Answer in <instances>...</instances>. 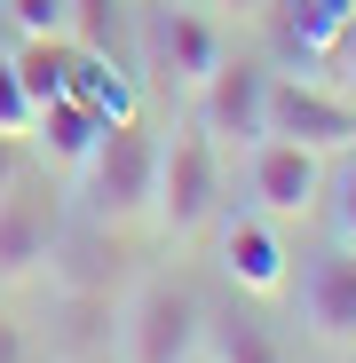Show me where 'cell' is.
<instances>
[{
	"mask_svg": "<svg viewBox=\"0 0 356 363\" xmlns=\"http://www.w3.org/2000/svg\"><path fill=\"white\" fill-rule=\"evenodd\" d=\"M151 174H158V135L143 127V118H111L103 143L87 150V166H80L72 182H80L87 221L127 229L135 213H151Z\"/></svg>",
	"mask_w": 356,
	"mask_h": 363,
	"instance_id": "1",
	"label": "cell"
},
{
	"mask_svg": "<svg viewBox=\"0 0 356 363\" xmlns=\"http://www.w3.org/2000/svg\"><path fill=\"white\" fill-rule=\"evenodd\" d=\"M222 206V150L198 127H174V143H158V174H151V213L166 237H198Z\"/></svg>",
	"mask_w": 356,
	"mask_h": 363,
	"instance_id": "2",
	"label": "cell"
},
{
	"mask_svg": "<svg viewBox=\"0 0 356 363\" xmlns=\"http://www.w3.org/2000/svg\"><path fill=\"white\" fill-rule=\"evenodd\" d=\"M119 340H127V363H183L206 340V300L183 277H151L119 308Z\"/></svg>",
	"mask_w": 356,
	"mask_h": 363,
	"instance_id": "3",
	"label": "cell"
},
{
	"mask_svg": "<svg viewBox=\"0 0 356 363\" xmlns=\"http://www.w3.org/2000/svg\"><path fill=\"white\" fill-rule=\"evenodd\" d=\"M190 127L214 143V150H237L246 158L261 135H269V72L261 64H246V55H222V64L206 72V87L190 95Z\"/></svg>",
	"mask_w": 356,
	"mask_h": 363,
	"instance_id": "4",
	"label": "cell"
},
{
	"mask_svg": "<svg viewBox=\"0 0 356 363\" xmlns=\"http://www.w3.org/2000/svg\"><path fill=\"white\" fill-rule=\"evenodd\" d=\"M269 135L301 143L317 158H348L356 150V103L333 95L325 79H277L269 72Z\"/></svg>",
	"mask_w": 356,
	"mask_h": 363,
	"instance_id": "5",
	"label": "cell"
},
{
	"mask_svg": "<svg viewBox=\"0 0 356 363\" xmlns=\"http://www.w3.org/2000/svg\"><path fill=\"white\" fill-rule=\"evenodd\" d=\"M246 190H254V213H269V221H309L325 206V158L285 135H261L246 150Z\"/></svg>",
	"mask_w": 356,
	"mask_h": 363,
	"instance_id": "6",
	"label": "cell"
},
{
	"mask_svg": "<svg viewBox=\"0 0 356 363\" xmlns=\"http://www.w3.org/2000/svg\"><path fill=\"white\" fill-rule=\"evenodd\" d=\"M55 190H48V174H24L0 190V284H16V277H40L48 269V245H55Z\"/></svg>",
	"mask_w": 356,
	"mask_h": 363,
	"instance_id": "7",
	"label": "cell"
},
{
	"mask_svg": "<svg viewBox=\"0 0 356 363\" xmlns=\"http://www.w3.org/2000/svg\"><path fill=\"white\" fill-rule=\"evenodd\" d=\"M48 277H55V292H119V277H127V237L111 221H55Z\"/></svg>",
	"mask_w": 356,
	"mask_h": 363,
	"instance_id": "8",
	"label": "cell"
},
{
	"mask_svg": "<svg viewBox=\"0 0 356 363\" xmlns=\"http://www.w3.org/2000/svg\"><path fill=\"white\" fill-rule=\"evenodd\" d=\"M143 40H151V72H158L174 95H198V87H206V72L222 64L214 24H206V16H190V9H158Z\"/></svg>",
	"mask_w": 356,
	"mask_h": 363,
	"instance_id": "9",
	"label": "cell"
},
{
	"mask_svg": "<svg viewBox=\"0 0 356 363\" xmlns=\"http://www.w3.org/2000/svg\"><path fill=\"white\" fill-rule=\"evenodd\" d=\"M103 127H111V118H103V111H87V103L64 87V95H48V103L32 111L24 150L40 158V174H80V166H87V150L103 143Z\"/></svg>",
	"mask_w": 356,
	"mask_h": 363,
	"instance_id": "10",
	"label": "cell"
},
{
	"mask_svg": "<svg viewBox=\"0 0 356 363\" xmlns=\"http://www.w3.org/2000/svg\"><path fill=\"white\" fill-rule=\"evenodd\" d=\"M222 277L246 292V300H277V292L293 284L285 245H277V221H269V213H237V221L222 229Z\"/></svg>",
	"mask_w": 356,
	"mask_h": 363,
	"instance_id": "11",
	"label": "cell"
},
{
	"mask_svg": "<svg viewBox=\"0 0 356 363\" xmlns=\"http://www.w3.org/2000/svg\"><path fill=\"white\" fill-rule=\"evenodd\" d=\"M119 300L111 292H64L55 300V363H111Z\"/></svg>",
	"mask_w": 356,
	"mask_h": 363,
	"instance_id": "12",
	"label": "cell"
},
{
	"mask_svg": "<svg viewBox=\"0 0 356 363\" xmlns=\"http://www.w3.org/2000/svg\"><path fill=\"white\" fill-rule=\"evenodd\" d=\"M301 300H309V324L325 340H356V253H325L309 277H301Z\"/></svg>",
	"mask_w": 356,
	"mask_h": 363,
	"instance_id": "13",
	"label": "cell"
},
{
	"mask_svg": "<svg viewBox=\"0 0 356 363\" xmlns=\"http://www.w3.org/2000/svg\"><path fill=\"white\" fill-rule=\"evenodd\" d=\"M348 24H356V0H293V16H285V48L301 55V64L325 72V55L340 48Z\"/></svg>",
	"mask_w": 356,
	"mask_h": 363,
	"instance_id": "14",
	"label": "cell"
},
{
	"mask_svg": "<svg viewBox=\"0 0 356 363\" xmlns=\"http://www.w3.org/2000/svg\"><path fill=\"white\" fill-rule=\"evenodd\" d=\"M214 363H285L277 355V340H269V324L261 316H246V308H230V316H206V340H198Z\"/></svg>",
	"mask_w": 356,
	"mask_h": 363,
	"instance_id": "15",
	"label": "cell"
},
{
	"mask_svg": "<svg viewBox=\"0 0 356 363\" xmlns=\"http://www.w3.org/2000/svg\"><path fill=\"white\" fill-rule=\"evenodd\" d=\"M72 48H80V40H16L9 64H16V79H24L32 103H48V95L72 87Z\"/></svg>",
	"mask_w": 356,
	"mask_h": 363,
	"instance_id": "16",
	"label": "cell"
},
{
	"mask_svg": "<svg viewBox=\"0 0 356 363\" xmlns=\"http://www.w3.org/2000/svg\"><path fill=\"white\" fill-rule=\"evenodd\" d=\"M0 16L16 24V40H72V0H9Z\"/></svg>",
	"mask_w": 356,
	"mask_h": 363,
	"instance_id": "17",
	"label": "cell"
},
{
	"mask_svg": "<svg viewBox=\"0 0 356 363\" xmlns=\"http://www.w3.org/2000/svg\"><path fill=\"white\" fill-rule=\"evenodd\" d=\"M72 40L87 55H119V0H72Z\"/></svg>",
	"mask_w": 356,
	"mask_h": 363,
	"instance_id": "18",
	"label": "cell"
},
{
	"mask_svg": "<svg viewBox=\"0 0 356 363\" xmlns=\"http://www.w3.org/2000/svg\"><path fill=\"white\" fill-rule=\"evenodd\" d=\"M32 111H40V103L24 95L16 64H9V55H0V135H16V143H24V135H32Z\"/></svg>",
	"mask_w": 356,
	"mask_h": 363,
	"instance_id": "19",
	"label": "cell"
},
{
	"mask_svg": "<svg viewBox=\"0 0 356 363\" xmlns=\"http://www.w3.org/2000/svg\"><path fill=\"white\" fill-rule=\"evenodd\" d=\"M325 198H333V221H340V245L356 253V150H348V166H340V182H333Z\"/></svg>",
	"mask_w": 356,
	"mask_h": 363,
	"instance_id": "20",
	"label": "cell"
},
{
	"mask_svg": "<svg viewBox=\"0 0 356 363\" xmlns=\"http://www.w3.org/2000/svg\"><path fill=\"white\" fill-rule=\"evenodd\" d=\"M325 79H340V87H356V24L340 32V48L325 55Z\"/></svg>",
	"mask_w": 356,
	"mask_h": 363,
	"instance_id": "21",
	"label": "cell"
},
{
	"mask_svg": "<svg viewBox=\"0 0 356 363\" xmlns=\"http://www.w3.org/2000/svg\"><path fill=\"white\" fill-rule=\"evenodd\" d=\"M32 174V150L16 143V135H0V190H9V182H24Z\"/></svg>",
	"mask_w": 356,
	"mask_h": 363,
	"instance_id": "22",
	"label": "cell"
},
{
	"mask_svg": "<svg viewBox=\"0 0 356 363\" xmlns=\"http://www.w3.org/2000/svg\"><path fill=\"white\" fill-rule=\"evenodd\" d=\"M0 363H32V340H24V324L0 308Z\"/></svg>",
	"mask_w": 356,
	"mask_h": 363,
	"instance_id": "23",
	"label": "cell"
},
{
	"mask_svg": "<svg viewBox=\"0 0 356 363\" xmlns=\"http://www.w3.org/2000/svg\"><path fill=\"white\" fill-rule=\"evenodd\" d=\"M214 9H222V16H237V24H254V16H269V9H277V0H214Z\"/></svg>",
	"mask_w": 356,
	"mask_h": 363,
	"instance_id": "24",
	"label": "cell"
},
{
	"mask_svg": "<svg viewBox=\"0 0 356 363\" xmlns=\"http://www.w3.org/2000/svg\"><path fill=\"white\" fill-rule=\"evenodd\" d=\"M183 363H214V355H206V347H198V355H183Z\"/></svg>",
	"mask_w": 356,
	"mask_h": 363,
	"instance_id": "25",
	"label": "cell"
}]
</instances>
